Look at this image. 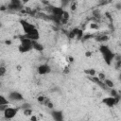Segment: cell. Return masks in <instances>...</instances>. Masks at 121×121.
<instances>
[{
    "label": "cell",
    "instance_id": "cell-18",
    "mask_svg": "<svg viewBox=\"0 0 121 121\" xmlns=\"http://www.w3.org/2000/svg\"><path fill=\"white\" fill-rule=\"evenodd\" d=\"M109 91H110V96H112V97H119V98H121L120 94H119V93L117 92V90H115L114 88L110 89Z\"/></svg>",
    "mask_w": 121,
    "mask_h": 121
},
{
    "label": "cell",
    "instance_id": "cell-7",
    "mask_svg": "<svg viewBox=\"0 0 121 121\" xmlns=\"http://www.w3.org/2000/svg\"><path fill=\"white\" fill-rule=\"evenodd\" d=\"M7 97L9 100V102H20V101L24 100V95L17 91L9 92Z\"/></svg>",
    "mask_w": 121,
    "mask_h": 121
},
{
    "label": "cell",
    "instance_id": "cell-10",
    "mask_svg": "<svg viewBox=\"0 0 121 121\" xmlns=\"http://www.w3.org/2000/svg\"><path fill=\"white\" fill-rule=\"evenodd\" d=\"M51 116L54 119V121H64L63 113L61 111L59 110H51Z\"/></svg>",
    "mask_w": 121,
    "mask_h": 121
},
{
    "label": "cell",
    "instance_id": "cell-30",
    "mask_svg": "<svg viewBox=\"0 0 121 121\" xmlns=\"http://www.w3.org/2000/svg\"><path fill=\"white\" fill-rule=\"evenodd\" d=\"M63 73L66 74V75L70 73V67H69V65H67V66L64 67V69H63Z\"/></svg>",
    "mask_w": 121,
    "mask_h": 121
},
{
    "label": "cell",
    "instance_id": "cell-6",
    "mask_svg": "<svg viewBox=\"0 0 121 121\" xmlns=\"http://www.w3.org/2000/svg\"><path fill=\"white\" fill-rule=\"evenodd\" d=\"M120 100H121V98H119V97L107 96V97L102 98V101H101V102H102L104 105H106L107 107H109V108H112V107L116 106V105L120 102Z\"/></svg>",
    "mask_w": 121,
    "mask_h": 121
},
{
    "label": "cell",
    "instance_id": "cell-27",
    "mask_svg": "<svg viewBox=\"0 0 121 121\" xmlns=\"http://www.w3.org/2000/svg\"><path fill=\"white\" fill-rule=\"evenodd\" d=\"M37 100H38V102L43 104V102H44V100H45V96H43V95H38Z\"/></svg>",
    "mask_w": 121,
    "mask_h": 121
},
{
    "label": "cell",
    "instance_id": "cell-33",
    "mask_svg": "<svg viewBox=\"0 0 121 121\" xmlns=\"http://www.w3.org/2000/svg\"><path fill=\"white\" fill-rule=\"evenodd\" d=\"M92 55H93V54H92V52H91V51H86V52H85V56H86L87 58L92 57Z\"/></svg>",
    "mask_w": 121,
    "mask_h": 121
},
{
    "label": "cell",
    "instance_id": "cell-14",
    "mask_svg": "<svg viewBox=\"0 0 121 121\" xmlns=\"http://www.w3.org/2000/svg\"><path fill=\"white\" fill-rule=\"evenodd\" d=\"M33 49L38 52H42V51H43V45L41 43H39L38 41H35V42H33Z\"/></svg>",
    "mask_w": 121,
    "mask_h": 121
},
{
    "label": "cell",
    "instance_id": "cell-28",
    "mask_svg": "<svg viewBox=\"0 0 121 121\" xmlns=\"http://www.w3.org/2000/svg\"><path fill=\"white\" fill-rule=\"evenodd\" d=\"M90 28H91V29H97V28H98L97 23H91V24H90Z\"/></svg>",
    "mask_w": 121,
    "mask_h": 121
},
{
    "label": "cell",
    "instance_id": "cell-3",
    "mask_svg": "<svg viewBox=\"0 0 121 121\" xmlns=\"http://www.w3.org/2000/svg\"><path fill=\"white\" fill-rule=\"evenodd\" d=\"M20 25L23 28L24 34L25 35H34V34H40L36 26L29 23L28 21L25 20V19H21L20 20Z\"/></svg>",
    "mask_w": 121,
    "mask_h": 121
},
{
    "label": "cell",
    "instance_id": "cell-35",
    "mask_svg": "<svg viewBox=\"0 0 121 121\" xmlns=\"http://www.w3.org/2000/svg\"><path fill=\"white\" fill-rule=\"evenodd\" d=\"M68 60H69V62H73L74 61V58L73 57H68Z\"/></svg>",
    "mask_w": 121,
    "mask_h": 121
},
{
    "label": "cell",
    "instance_id": "cell-25",
    "mask_svg": "<svg viewBox=\"0 0 121 121\" xmlns=\"http://www.w3.org/2000/svg\"><path fill=\"white\" fill-rule=\"evenodd\" d=\"M96 76H97V78H98L99 79H101V80H103V81L107 78H106V76H105V74H104V73H102V72H98Z\"/></svg>",
    "mask_w": 121,
    "mask_h": 121
},
{
    "label": "cell",
    "instance_id": "cell-9",
    "mask_svg": "<svg viewBox=\"0 0 121 121\" xmlns=\"http://www.w3.org/2000/svg\"><path fill=\"white\" fill-rule=\"evenodd\" d=\"M87 78L90 80V81H92L93 83H95V85H97L99 88H101L102 90H104V91H108L109 89L107 88V86L105 85V83H104V81L103 80H101V79H99L98 78H97V76H95V77H87Z\"/></svg>",
    "mask_w": 121,
    "mask_h": 121
},
{
    "label": "cell",
    "instance_id": "cell-19",
    "mask_svg": "<svg viewBox=\"0 0 121 121\" xmlns=\"http://www.w3.org/2000/svg\"><path fill=\"white\" fill-rule=\"evenodd\" d=\"M43 105L44 106H46L48 109H50V110H53V108H54V104L51 102V100L48 98V97H45V100H44V102H43Z\"/></svg>",
    "mask_w": 121,
    "mask_h": 121
},
{
    "label": "cell",
    "instance_id": "cell-8",
    "mask_svg": "<svg viewBox=\"0 0 121 121\" xmlns=\"http://www.w3.org/2000/svg\"><path fill=\"white\" fill-rule=\"evenodd\" d=\"M51 72V67L48 63H42L37 67V73L41 76L48 75Z\"/></svg>",
    "mask_w": 121,
    "mask_h": 121
},
{
    "label": "cell",
    "instance_id": "cell-16",
    "mask_svg": "<svg viewBox=\"0 0 121 121\" xmlns=\"http://www.w3.org/2000/svg\"><path fill=\"white\" fill-rule=\"evenodd\" d=\"M68 20H69V12L67 10H64V12L61 16V25L66 24L68 22Z\"/></svg>",
    "mask_w": 121,
    "mask_h": 121
},
{
    "label": "cell",
    "instance_id": "cell-29",
    "mask_svg": "<svg viewBox=\"0 0 121 121\" xmlns=\"http://www.w3.org/2000/svg\"><path fill=\"white\" fill-rule=\"evenodd\" d=\"M70 9H71V10H76L77 9V2H72L71 3V5H70Z\"/></svg>",
    "mask_w": 121,
    "mask_h": 121
},
{
    "label": "cell",
    "instance_id": "cell-32",
    "mask_svg": "<svg viewBox=\"0 0 121 121\" xmlns=\"http://www.w3.org/2000/svg\"><path fill=\"white\" fill-rule=\"evenodd\" d=\"M114 7H115V9H121V2H118V3H116Z\"/></svg>",
    "mask_w": 121,
    "mask_h": 121
},
{
    "label": "cell",
    "instance_id": "cell-23",
    "mask_svg": "<svg viewBox=\"0 0 121 121\" xmlns=\"http://www.w3.org/2000/svg\"><path fill=\"white\" fill-rule=\"evenodd\" d=\"M19 108H20V109H22V110L30 109V108H31V104H29V103H27V102H25V103H23Z\"/></svg>",
    "mask_w": 121,
    "mask_h": 121
},
{
    "label": "cell",
    "instance_id": "cell-5",
    "mask_svg": "<svg viewBox=\"0 0 121 121\" xmlns=\"http://www.w3.org/2000/svg\"><path fill=\"white\" fill-rule=\"evenodd\" d=\"M20 110L19 107H8L4 112H3V116L6 120H10L16 116L18 113V111Z\"/></svg>",
    "mask_w": 121,
    "mask_h": 121
},
{
    "label": "cell",
    "instance_id": "cell-21",
    "mask_svg": "<svg viewBox=\"0 0 121 121\" xmlns=\"http://www.w3.org/2000/svg\"><path fill=\"white\" fill-rule=\"evenodd\" d=\"M6 72H7V68H6L5 64L2 62L1 65H0V76H1V77H4L5 74H6Z\"/></svg>",
    "mask_w": 121,
    "mask_h": 121
},
{
    "label": "cell",
    "instance_id": "cell-36",
    "mask_svg": "<svg viewBox=\"0 0 121 121\" xmlns=\"http://www.w3.org/2000/svg\"><path fill=\"white\" fill-rule=\"evenodd\" d=\"M118 79L121 81V72H120V73H119V75H118Z\"/></svg>",
    "mask_w": 121,
    "mask_h": 121
},
{
    "label": "cell",
    "instance_id": "cell-15",
    "mask_svg": "<svg viewBox=\"0 0 121 121\" xmlns=\"http://www.w3.org/2000/svg\"><path fill=\"white\" fill-rule=\"evenodd\" d=\"M113 63H114L115 69H119V68H121V56L116 55V56H115V58H114Z\"/></svg>",
    "mask_w": 121,
    "mask_h": 121
},
{
    "label": "cell",
    "instance_id": "cell-1",
    "mask_svg": "<svg viewBox=\"0 0 121 121\" xmlns=\"http://www.w3.org/2000/svg\"><path fill=\"white\" fill-rule=\"evenodd\" d=\"M105 63L109 66H111L112 63H113V60H114V58H115V53H113V51L106 44H101L98 48Z\"/></svg>",
    "mask_w": 121,
    "mask_h": 121
},
{
    "label": "cell",
    "instance_id": "cell-2",
    "mask_svg": "<svg viewBox=\"0 0 121 121\" xmlns=\"http://www.w3.org/2000/svg\"><path fill=\"white\" fill-rule=\"evenodd\" d=\"M19 40L20 44L18 46V51L20 53H26L33 49V41L27 39L26 37H25V35H20Z\"/></svg>",
    "mask_w": 121,
    "mask_h": 121
},
{
    "label": "cell",
    "instance_id": "cell-24",
    "mask_svg": "<svg viewBox=\"0 0 121 121\" xmlns=\"http://www.w3.org/2000/svg\"><path fill=\"white\" fill-rule=\"evenodd\" d=\"M105 16H106V18L110 21V24H111V26L112 25V15H111V13L109 12V11H106L105 12Z\"/></svg>",
    "mask_w": 121,
    "mask_h": 121
},
{
    "label": "cell",
    "instance_id": "cell-34",
    "mask_svg": "<svg viewBox=\"0 0 121 121\" xmlns=\"http://www.w3.org/2000/svg\"><path fill=\"white\" fill-rule=\"evenodd\" d=\"M5 43H6L7 45H10V44H11V41H10V40H6V41H5Z\"/></svg>",
    "mask_w": 121,
    "mask_h": 121
},
{
    "label": "cell",
    "instance_id": "cell-22",
    "mask_svg": "<svg viewBox=\"0 0 121 121\" xmlns=\"http://www.w3.org/2000/svg\"><path fill=\"white\" fill-rule=\"evenodd\" d=\"M23 112H24V114H25L26 116H29V117L33 114V112H32V109H31V108H30V109L23 110Z\"/></svg>",
    "mask_w": 121,
    "mask_h": 121
},
{
    "label": "cell",
    "instance_id": "cell-17",
    "mask_svg": "<svg viewBox=\"0 0 121 121\" xmlns=\"http://www.w3.org/2000/svg\"><path fill=\"white\" fill-rule=\"evenodd\" d=\"M104 83H105V85L107 86V88H108L109 90L114 88V83H113V81H112V79H110V78H106V79L104 80Z\"/></svg>",
    "mask_w": 121,
    "mask_h": 121
},
{
    "label": "cell",
    "instance_id": "cell-11",
    "mask_svg": "<svg viewBox=\"0 0 121 121\" xmlns=\"http://www.w3.org/2000/svg\"><path fill=\"white\" fill-rule=\"evenodd\" d=\"M95 40L98 43H106L110 40V37H109V35H107L105 33H100V34L95 36Z\"/></svg>",
    "mask_w": 121,
    "mask_h": 121
},
{
    "label": "cell",
    "instance_id": "cell-20",
    "mask_svg": "<svg viewBox=\"0 0 121 121\" xmlns=\"http://www.w3.org/2000/svg\"><path fill=\"white\" fill-rule=\"evenodd\" d=\"M9 104V100L8 99V97H6L3 95H0V105H6V106H8Z\"/></svg>",
    "mask_w": 121,
    "mask_h": 121
},
{
    "label": "cell",
    "instance_id": "cell-13",
    "mask_svg": "<svg viewBox=\"0 0 121 121\" xmlns=\"http://www.w3.org/2000/svg\"><path fill=\"white\" fill-rule=\"evenodd\" d=\"M83 72L86 75V77H95V76L97 75V72L95 69H93V68H87Z\"/></svg>",
    "mask_w": 121,
    "mask_h": 121
},
{
    "label": "cell",
    "instance_id": "cell-12",
    "mask_svg": "<svg viewBox=\"0 0 121 121\" xmlns=\"http://www.w3.org/2000/svg\"><path fill=\"white\" fill-rule=\"evenodd\" d=\"M73 31L75 32V35H76V39L77 40H82V38L84 36V33H83V30L81 28L75 27V28H73Z\"/></svg>",
    "mask_w": 121,
    "mask_h": 121
},
{
    "label": "cell",
    "instance_id": "cell-31",
    "mask_svg": "<svg viewBox=\"0 0 121 121\" xmlns=\"http://www.w3.org/2000/svg\"><path fill=\"white\" fill-rule=\"evenodd\" d=\"M30 121H38L37 116H36V115H34V114H32V115L30 116Z\"/></svg>",
    "mask_w": 121,
    "mask_h": 121
},
{
    "label": "cell",
    "instance_id": "cell-37",
    "mask_svg": "<svg viewBox=\"0 0 121 121\" xmlns=\"http://www.w3.org/2000/svg\"><path fill=\"white\" fill-rule=\"evenodd\" d=\"M17 70H21V66H20V65L17 66Z\"/></svg>",
    "mask_w": 121,
    "mask_h": 121
},
{
    "label": "cell",
    "instance_id": "cell-26",
    "mask_svg": "<svg viewBox=\"0 0 121 121\" xmlns=\"http://www.w3.org/2000/svg\"><path fill=\"white\" fill-rule=\"evenodd\" d=\"M92 37H95V35H93V34H84V36H83V38H82V41L89 40V39H91Z\"/></svg>",
    "mask_w": 121,
    "mask_h": 121
},
{
    "label": "cell",
    "instance_id": "cell-4",
    "mask_svg": "<svg viewBox=\"0 0 121 121\" xmlns=\"http://www.w3.org/2000/svg\"><path fill=\"white\" fill-rule=\"evenodd\" d=\"M7 9H8V10H10V11H15V12L20 11L21 12L25 9V7H24L23 2H21L20 0H11L8 3Z\"/></svg>",
    "mask_w": 121,
    "mask_h": 121
}]
</instances>
